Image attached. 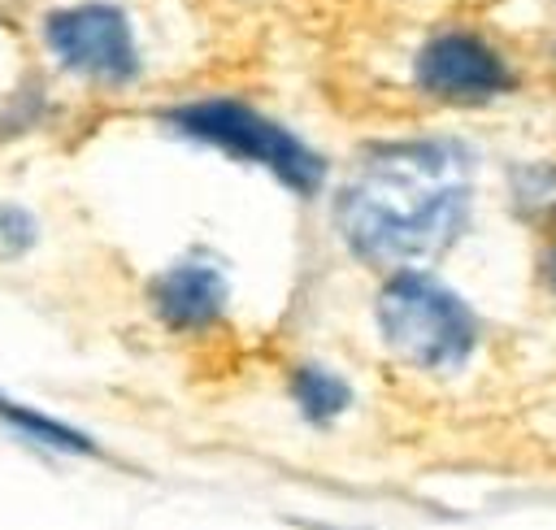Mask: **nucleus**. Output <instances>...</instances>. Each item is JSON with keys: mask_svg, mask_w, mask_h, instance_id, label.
<instances>
[{"mask_svg": "<svg viewBox=\"0 0 556 530\" xmlns=\"http://www.w3.org/2000/svg\"><path fill=\"white\" fill-rule=\"evenodd\" d=\"M39 243V217L26 204H0V256H26Z\"/></svg>", "mask_w": 556, "mask_h": 530, "instance_id": "nucleus-9", "label": "nucleus"}, {"mask_svg": "<svg viewBox=\"0 0 556 530\" xmlns=\"http://www.w3.org/2000/svg\"><path fill=\"white\" fill-rule=\"evenodd\" d=\"M287 387H291V400H295V408H300L304 421H334L352 404L348 378H339L326 365H300V369H291V382Z\"/></svg>", "mask_w": 556, "mask_h": 530, "instance_id": "nucleus-7", "label": "nucleus"}, {"mask_svg": "<svg viewBox=\"0 0 556 530\" xmlns=\"http://www.w3.org/2000/svg\"><path fill=\"white\" fill-rule=\"evenodd\" d=\"M543 278H547V287H552V295H556V248L547 252V265H543Z\"/></svg>", "mask_w": 556, "mask_h": 530, "instance_id": "nucleus-10", "label": "nucleus"}, {"mask_svg": "<svg viewBox=\"0 0 556 530\" xmlns=\"http://www.w3.org/2000/svg\"><path fill=\"white\" fill-rule=\"evenodd\" d=\"M161 122H165V130H174L187 143L213 148V152H222L230 161H243V165H261L274 182H282L300 200H313L326 187V156L313 152L282 122L252 109L248 100L200 96V100L169 104L161 113Z\"/></svg>", "mask_w": 556, "mask_h": 530, "instance_id": "nucleus-2", "label": "nucleus"}, {"mask_svg": "<svg viewBox=\"0 0 556 530\" xmlns=\"http://www.w3.org/2000/svg\"><path fill=\"white\" fill-rule=\"evenodd\" d=\"M413 83L439 104H495L517 87L504 52L478 30H434L413 56Z\"/></svg>", "mask_w": 556, "mask_h": 530, "instance_id": "nucleus-5", "label": "nucleus"}, {"mask_svg": "<svg viewBox=\"0 0 556 530\" xmlns=\"http://www.w3.org/2000/svg\"><path fill=\"white\" fill-rule=\"evenodd\" d=\"M148 300H152V313L161 326H169L178 335H195V330H208L222 321V313L230 304V282L213 261L182 256L152 278Z\"/></svg>", "mask_w": 556, "mask_h": 530, "instance_id": "nucleus-6", "label": "nucleus"}, {"mask_svg": "<svg viewBox=\"0 0 556 530\" xmlns=\"http://www.w3.org/2000/svg\"><path fill=\"white\" fill-rule=\"evenodd\" d=\"M0 421L13 426V430H22L26 439L52 447V452H70V456H91V452H96V443H91L83 430L65 426V421H56L52 413H39V408H30V404L4 400V395H0Z\"/></svg>", "mask_w": 556, "mask_h": 530, "instance_id": "nucleus-8", "label": "nucleus"}, {"mask_svg": "<svg viewBox=\"0 0 556 530\" xmlns=\"http://www.w3.org/2000/svg\"><path fill=\"white\" fill-rule=\"evenodd\" d=\"M35 39L43 56L91 87H130L143 74V52L130 13L117 0H70L43 9Z\"/></svg>", "mask_w": 556, "mask_h": 530, "instance_id": "nucleus-4", "label": "nucleus"}, {"mask_svg": "<svg viewBox=\"0 0 556 530\" xmlns=\"http://www.w3.org/2000/svg\"><path fill=\"white\" fill-rule=\"evenodd\" d=\"M473 161L456 139H395L365 152L334 195L343 243L369 265H417L469 222Z\"/></svg>", "mask_w": 556, "mask_h": 530, "instance_id": "nucleus-1", "label": "nucleus"}, {"mask_svg": "<svg viewBox=\"0 0 556 530\" xmlns=\"http://www.w3.org/2000/svg\"><path fill=\"white\" fill-rule=\"evenodd\" d=\"M374 321L395 361L421 374H456L478 352V313L443 287L434 274L413 265L395 269L374 295Z\"/></svg>", "mask_w": 556, "mask_h": 530, "instance_id": "nucleus-3", "label": "nucleus"}]
</instances>
